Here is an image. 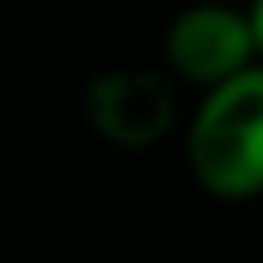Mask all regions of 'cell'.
<instances>
[{"label":"cell","instance_id":"1","mask_svg":"<svg viewBox=\"0 0 263 263\" xmlns=\"http://www.w3.org/2000/svg\"><path fill=\"white\" fill-rule=\"evenodd\" d=\"M184 162L197 189L219 202L263 197V62L202 92L184 132Z\"/></svg>","mask_w":263,"mask_h":263},{"label":"cell","instance_id":"2","mask_svg":"<svg viewBox=\"0 0 263 263\" xmlns=\"http://www.w3.org/2000/svg\"><path fill=\"white\" fill-rule=\"evenodd\" d=\"M162 57L180 84H193L202 92L241 75L246 66L259 62L250 9H237L224 0H197L180 9L162 31Z\"/></svg>","mask_w":263,"mask_h":263},{"label":"cell","instance_id":"3","mask_svg":"<svg viewBox=\"0 0 263 263\" xmlns=\"http://www.w3.org/2000/svg\"><path fill=\"white\" fill-rule=\"evenodd\" d=\"M79 105L92 132L114 149H149L180 119L171 84L145 66H114L92 75Z\"/></svg>","mask_w":263,"mask_h":263},{"label":"cell","instance_id":"4","mask_svg":"<svg viewBox=\"0 0 263 263\" xmlns=\"http://www.w3.org/2000/svg\"><path fill=\"white\" fill-rule=\"evenodd\" d=\"M250 22H254V40H259V62H263V0H250Z\"/></svg>","mask_w":263,"mask_h":263}]
</instances>
